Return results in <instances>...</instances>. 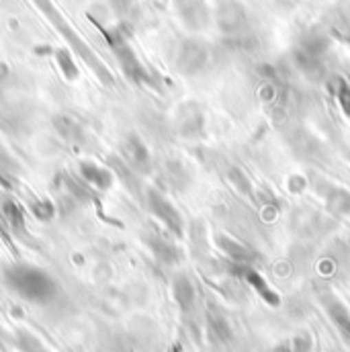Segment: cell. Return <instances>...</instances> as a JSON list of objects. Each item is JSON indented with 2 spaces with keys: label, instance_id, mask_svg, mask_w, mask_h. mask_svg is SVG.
<instances>
[{
  "label": "cell",
  "instance_id": "obj_12",
  "mask_svg": "<svg viewBox=\"0 0 350 352\" xmlns=\"http://www.w3.org/2000/svg\"><path fill=\"white\" fill-rule=\"evenodd\" d=\"M146 244L152 250V254L164 264H175L180 261V250L175 242H171L168 238H164L162 234H148L146 236Z\"/></svg>",
  "mask_w": 350,
  "mask_h": 352
},
{
  "label": "cell",
  "instance_id": "obj_1",
  "mask_svg": "<svg viewBox=\"0 0 350 352\" xmlns=\"http://www.w3.org/2000/svg\"><path fill=\"white\" fill-rule=\"evenodd\" d=\"M4 283L6 287L17 293L21 299L37 305L50 303L56 293L58 285L50 272L33 264H10L4 268Z\"/></svg>",
  "mask_w": 350,
  "mask_h": 352
},
{
  "label": "cell",
  "instance_id": "obj_2",
  "mask_svg": "<svg viewBox=\"0 0 350 352\" xmlns=\"http://www.w3.org/2000/svg\"><path fill=\"white\" fill-rule=\"evenodd\" d=\"M33 2H35L37 8L47 16V21L56 27V31H58L60 35L66 37V41L70 43V47H72V50L87 62L88 66L92 68V72H96V76H98L105 85H113L115 80H113L111 72L107 70V66L96 58V54L88 47L87 41L72 29V25L64 19V14L56 8V4H54L52 0H33Z\"/></svg>",
  "mask_w": 350,
  "mask_h": 352
},
{
  "label": "cell",
  "instance_id": "obj_21",
  "mask_svg": "<svg viewBox=\"0 0 350 352\" xmlns=\"http://www.w3.org/2000/svg\"><path fill=\"white\" fill-rule=\"evenodd\" d=\"M31 213H33L37 219L47 221V219L54 217L56 209H54V205H52L47 199H39V201H33V203H31Z\"/></svg>",
  "mask_w": 350,
  "mask_h": 352
},
{
  "label": "cell",
  "instance_id": "obj_4",
  "mask_svg": "<svg viewBox=\"0 0 350 352\" xmlns=\"http://www.w3.org/2000/svg\"><path fill=\"white\" fill-rule=\"evenodd\" d=\"M146 199H148V207H150L152 215H154V217H156L173 236L182 238V234H184V223H182V217H180V213H178V209H176L175 205H173L160 190H156V188H150L148 195H146Z\"/></svg>",
  "mask_w": 350,
  "mask_h": 352
},
{
  "label": "cell",
  "instance_id": "obj_5",
  "mask_svg": "<svg viewBox=\"0 0 350 352\" xmlns=\"http://www.w3.org/2000/svg\"><path fill=\"white\" fill-rule=\"evenodd\" d=\"M176 64H178V70L182 74H188V76L199 74L207 64V47L201 41H195V39L184 41L180 45V50H178Z\"/></svg>",
  "mask_w": 350,
  "mask_h": 352
},
{
  "label": "cell",
  "instance_id": "obj_16",
  "mask_svg": "<svg viewBox=\"0 0 350 352\" xmlns=\"http://www.w3.org/2000/svg\"><path fill=\"white\" fill-rule=\"evenodd\" d=\"M178 129L182 135L186 138H193V135H199L203 131V115L195 109H184L182 117H180V123H178Z\"/></svg>",
  "mask_w": 350,
  "mask_h": 352
},
{
  "label": "cell",
  "instance_id": "obj_23",
  "mask_svg": "<svg viewBox=\"0 0 350 352\" xmlns=\"http://www.w3.org/2000/svg\"><path fill=\"white\" fill-rule=\"evenodd\" d=\"M309 349H311V340L307 336L295 338V352H309Z\"/></svg>",
  "mask_w": 350,
  "mask_h": 352
},
{
  "label": "cell",
  "instance_id": "obj_24",
  "mask_svg": "<svg viewBox=\"0 0 350 352\" xmlns=\"http://www.w3.org/2000/svg\"><path fill=\"white\" fill-rule=\"evenodd\" d=\"M0 186H2V188H10V186H12V184H10V182H8V180L2 176V173H0Z\"/></svg>",
  "mask_w": 350,
  "mask_h": 352
},
{
  "label": "cell",
  "instance_id": "obj_3",
  "mask_svg": "<svg viewBox=\"0 0 350 352\" xmlns=\"http://www.w3.org/2000/svg\"><path fill=\"white\" fill-rule=\"evenodd\" d=\"M105 37L119 62V66L123 68L125 76L133 82H150V76H148V70L144 68V64L140 62L138 54L133 52V47L127 43V39L123 37L121 31L117 29H107L105 31Z\"/></svg>",
  "mask_w": 350,
  "mask_h": 352
},
{
  "label": "cell",
  "instance_id": "obj_7",
  "mask_svg": "<svg viewBox=\"0 0 350 352\" xmlns=\"http://www.w3.org/2000/svg\"><path fill=\"white\" fill-rule=\"evenodd\" d=\"M217 25L223 33H238L246 25V10L240 2H223L217 8Z\"/></svg>",
  "mask_w": 350,
  "mask_h": 352
},
{
  "label": "cell",
  "instance_id": "obj_19",
  "mask_svg": "<svg viewBox=\"0 0 350 352\" xmlns=\"http://www.w3.org/2000/svg\"><path fill=\"white\" fill-rule=\"evenodd\" d=\"M209 324H211L213 334H215L219 340H230V338H232V328H230V324L223 320V316L211 314V316H209Z\"/></svg>",
  "mask_w": 350,
  "mask_h": 352
},
{
  "label": "cell",
  "instance_id": "obj_22",
  "mask_svg": "<svg viewBox=\"0 0 350 352\" xmlns=\"http://www.w3.org/2000/svg\"><path fill=\"white\" fill-rule=\"evenodd\" d=\"M336 96H338V102H340V107H342V111L347 113L350 117V87L349 85H340V88L336 90Z\"/></svg>",
  "mask_w": 350,
  "mask_h": 352
},
{
  "label": "cell",
  "instance_id": "obj_25",
  "mask_svg": "<svg viewBox=\"0 0 350 352\" xmlns=\"http://www.w3.org/2000/svg\"><path fill=\"white\" fill-rule=\"evenodd\" d=\"M274 352H291V349H289L287 344H281V346H276V349H274Z\"/></svg>",
  "mask_w": 350,
  "mask_h": 352
},
{
  "label": "cell",
  "instance_id": "obj_15",
  "mask_svg": "<svg viewBox=\"0 0 350 352\" xmlns=\"http://www.w3.org/2000/svg\"><path fill=\"white\" fill-rule=\"evenodd\" d=\"M173 291H175V299L176 303L180 305V309H190L193 307V303H195V285L190 283L188 276H176Z\"/></svg>",
  "mask_w": 350,
  "mask_h": 352
},
{
  "label": "cell",
  "instance_id": "obj_10",
  "mask_svg": "<svg viewBox=\"0 0 350 352\" xmlns=\"http://www.w3.org/2000/svg\"><path fill=\"white\" fill-rule=\"evenodd\" d=\"M0 209H2V221L14 234V238L29 240L27 226H25V213H23L21 205L17 201H12V199H4V203H2Z\"/></svg>",
  "mask_w": 350,
  "mask_h": 352
},
{
  "label": "cell",
  "instance_id": "obj_11",
  "mask_svg": "<svg viewBox=\"0 0 350 352\" xmlns=\"http://www.w3.org/2000/svg\"><path fill=\"white\" fill-rule=\"evenodd\" d=\"M217 246L221 248V252L228 258H232L238 266H250L256 261V254L248 246H244L242 242H238V240H234L230 236H223V234L217 236Z\"/></svg>",
  "mask_w": 350,
  "mask_h": 352
},
{
  "label": "cell",
  "instance_id": "obj_14",
  "mask_svg": "<svg viewBox=\"0 0 350 352\" xmlns=\"http://www.w3.org/2000/svg\"><path fill=\"white\" fill-rule=\"evenodd\" d=\"M326 311L330 316V320L336 324V328L342 332V336H347L350 340V311L342 301H338L336 297H326L324 299Z\"/></svg>",
  "mask_w": 350,
  "mask_h": 352
},
{
  "label": "cell",
  "instance_id": "obj_9",
  "mask_svg": "<svg viewBox=\"0 0 350 352\" xmlns=\"http://www.w3.org/2000/svg\"><path fill=\"white\" fill-rule=\"evenodd\" d=\"M236 272L263 297L264 301L268 303V305H272V307H276L278 303H281V299H278V295L272 291V287L266 283L263 278V274L259 272V270H254L252 266H236Z\"/></svg>",
  "mask_w": 350,
  "mask_h": 352
},
{
  "label": "cell",
  "instance_id": "obj_17",
  "mask_svg": "<svg viewBox=\"0 0 350 352\" xmlns=\"http://www.w3.org/2000/svg\"><path fill=\"white\" fill-rule=\"evenodd\" d=\"M180 14H182L184 23L188 27H201V25H205V19H207L205 6L199 0H190L186 4H182L180 6Z\"/></svg>",
  "mask_w": 350,
  "mask_h": 352
},
{
  "label": "cell",
  "instance_id": "obj_20",
  "mask_svg": "<svg viewBox=\"0 0 350 352\" xmlns=\"http://www.w3.org/2000/svg\"><path fill=\"white\" fill-rule=\"evenodd\" d=\"M228 178L232 180V184L242 192V195H248V197H252V182H250V178L244 175L240 168H230V173H228Z\"/></svg>",
  "mask_w": 350,
  "mask_h": 352
},
{
  "label": "cell",
  "instance_id": "obj_6",
  "mask_svg": "<svg viewBox=\"0 0 350 352\" xmlns=\"http://www.w3.org/2000/svg\"><path fill=\"white\" fill-rule=\"evenodd\" d=\"M316 190L326 201V205H328V209L332 213L350 219V192L347 188H342L338 184H330V182L320 180L316 184Z\"/></svg>",
  "mask_w": 350,
  "mask_h": 352
},
{
  "label": "cell",
  "instance_id": "obj_13",
  "mask_svg": "<svg viewBox=\"0 0 350 352\" xmlns=\"http://www.w3.org/2000/svg\"><path fill=\"white\" fill-rule=\"evenodd\" d=\"M125 156H127V162L135 170H140V173H148L150 170V164H152L150 152H148L146 144L138 135H131L127 140V144H125Z\"/></svg>",
  "mask_w": 350,
  "mask_h": 352
},
{
  "label": "cell",
  "instance_id": "obj_26",
  "mask_svg": "<svg viewBox=\"0 0 350 352\" xmlns=\"http://www.w3.org/2000/svg\"><path fill=\"white\" fill-rule=\"evenodd\" d=\"M176 4H178V8L182 6V4H186V2H190V0H175Z\"/></svg>",
  "mask_w": 350,
  "mask_h": 352
},
{
  "label": "cell",
  "instance_id": "obj_8",
  "mask_svg": "<svg viewBox=\"0 0 350 352\" xmlns=\"http://www.w3.org/2000/svg\"><path fill=\"white\" fill-rule=\"evenodd\" d=\"M78 173H80V178L94 190L105 192L113 186V173L92 160H83L78 164Z\"/></svg>",
  "mask_w": 350,
  "mask_h": 352
},
{
  "label": "cell",
  "instance_id": "obj_18",
  "mask_svg": "<svg viewBox=\"0 0 350 352\" xmlns=\"http://www.w3.org/2000/svg\"><path fill=\"white\" fill-rule=\"evenodd\" d=\"M56 58H58V64H60L64 76H66L68 80H76V78H78V66L74 64L70 52H68V50H60V52L56 54Z\"/></svg>",
  "mask_w": 350,
  "mask_h": 352
}]
</instances>
